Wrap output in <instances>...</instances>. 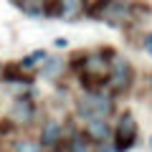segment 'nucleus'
<instances>
[{"label":"nucleus","instance_id":"0eeeda50","mask_svg":"<svg viewBox=\"0 0 152 152\" xmlns=\"http://www.w3.org/2000/svg\"><path fill=\"white\" fill-rule=\"evenodd\" d=\"M33 117H36V104L31 102V99L20 96L13 102L10 107V114H8V119L13 122V124H31Z\"/></svg>","mask_w":152,"mask_h":152},{"label":"nucleus","instance_id":"f3484780","mask_svg":"<svg viewBox=\"0 0 152 152\" xmlns=\"http://www.w3.org/2000/svg\"><path fill=\"white\" fill-rule=\"evenodd\" d=\"M150 147H152V137H150Z\"/></svg>","mask_w":152,"mask_h":152},{"label":"nucleus","instance_id":"423d86ee","mask_svg":"<svg viewBox=\"0 0 152 152\" xmlns=\"http://www.w3.org/2000/svg\"><path fill=\"white\" fill-rule=\"evenodd\" d=\"M61 20H79L86 15V3L84 0H53V10Z\"/></svg>","mask_w":152,"mask_h":152},{"label":"nucleus","instance_id":"20e7f679","mask_svg":"<svg viewBox=\"0 0 152 152\" xmlns=\"http://www.w3.org/2000/svg\"><path fill=\"white\" fill-rule=\"evenodd\" d=\"M107 84L112 89V94H124L134 84V69H132V64L122 53H112V61H109V81Z\"/></svg>","mask_w":152,"mask_h":152},{"label":"nucleus","instance_id":"f8f14e48","mask_svg":"<svg viewBox=\"0 0 152 152\" xmlns=\"http://www.w3.org/2000/svg\"><path fill=\"white\" fill-rule=\"evenodd\" d=\"M10 152H43V150H41V145L33 142L31 137H18V140H13Z\"/></svg>","mask_w":152,"mask_h":152},{"label":"nucleus","instance_id":"4468645a","mask_svg":"<svg viewBox=\"0 0 152 152\" xmlns=\"http://www.w3.org/2000/svg\"><path fill=\"white\" fill-rule=\"evenodd\" d=\"M38 61H46V51H36V53H28L26 58L20 61V66H23V69H31V66H36Z\"/></svg>","mask_w":152,"mask_h":152},{"label":"nucleus","instance_id":"a211bd4d","mask_svg":"<svg viewBox=\"0 0 152 152\" xmlns=\"http://www.w3.org/2000/svg\"><path fill=\"white\" fill-rule=\"evenodd\" d=\"M150 81H152V79H150Z\"/></svg>","mask_w":152,"mask_h":152},{"label":"nucleus","instance_id":"1a4fd4ad","mask_svg":"<svg viewBox=\"0 0 152 152\" xmlns=\"http://www.w3.org/2000/svg\"><path fill=\"white\" fill-rule=\"evenodd\" d=\"M41 147H56V145H61V122H56V119H48L43 124V129H41V142H38Z\"/></svg>","mask_w":152,"mask_h":152},{"label":"nucleus","instance_id":"39448f33","mask_svg":"<svg viewBox=\"0 0 152 152\" xmlns=\"http://www.w3.org/2000/svg\"><path fill=\"white\" fill-rule=\"evenodd\" d=\"M112 150L114 152H129L132 145L137 142V119L132 112H122V117L117 119L112 129Z\"/></svg>","mask_w":152,"mask_h":152},{"label":"nucleus","instance_id":"f03ea898","mask_svg":"<svg viewBox=\"0 0 152 152\" xmlns=\"http://www.w3.org/2000/svg\"><path fill=\"white\" fill-rule=\"evenodd\" d=\"M86 15L112 28H122L132 23V5L124 0H94L86 8Z\"/></svg>","mask_w":152,"mask_h":152},{"label":"nucleus","instance_id":"f257e3e1","mask_svg":"<svg viewBox=\"0 0 152 152\" xmlns=\"http://www.w3.org/2000/svg\"><path fill=\"white\" fill-rule=\"evenodd\" d=\"M114 51H91L84 53L76 64L79 79L89 91H102V86L109 81V61Z\"/></svg>","mask_w":152,"mask_h":152},{"label":"nucleus","instance_id":"9d476101","mask_svg":"<svg viewBox=\"0 0 152 152\" xmlns=\"http://www.w3.org/2000/svg\"><path fill=\"white\" fill-rule=\"evenodd\" d=\"M64 58L61 56H53V58H46L43 61V66H41V76L43 79H48V81H58L61 76L66 74V69H64Z\"/></svg>","mask_w":152,"mask_h":152},{"label":"nucleus","instance_id":"dca6fc26","mask_svg":"<svg viewBox=\"0 0 152 152\" xmlns=\"http://www.w3.org/2000/svg\"><path fill=\"white\" fill-rule=\"evenodd\" d=\"M10 3H13V5H18L20 10H23V5H26V0H10Z\"/></svg>","mask_w":152,"mask_h":152},{"label":"nucleus","instance_id":"2eb2a0df","mask_svg":"<svg viewBox=\"0 0 152 152\" xmlns=\"http://www.w3.org/2000/svg\"><path fill=\"white\" fill-rule=\"evenodd\" d=\"M48 152H66V147H61V145H56V147H51Z\"/></svg>","mask_w":152,"mask_h":152},{"label":"nucleus","instance_id":"6e6552de","mask_svg":"<svg viewBox=\"0 0 152 152\" xmlns=\"http://www.w3.org/2000/svg\"><path fill=\"white\" fill-rule=\"evenodd\" d=\"M91 145H107L112 140V127L107 124V119H94V122H86V129L81 132Z\"/></svg>","mask_w":152,"mask_h":152},{"label":"nucleus","instance_id":"9b49d317","mask_svg":"<svg viewBox=\"0 0 152 152\" xmlns=\"http://www.w3.org/2000/svg\"><path fill=\"white\" fill-rule=\"evenodd\" d=\"M23 66H5L3 69V81L5 84H15V86H28L33 81L31 76H23Z\"/></svg>","mask_w":152,"mask_h":152},{"label":"nucleus","instance_id":"7ed1b4c3","mask_svg":"<svg viewBox=\"0 0 152 152\" xmlns=\"http://www.w3.org/2000/svg\"><path fill=\"white\" fill-rule=\"evenodd\" d=\"M114 109V99L112 94L104 91H84L76 96V117L84 122H94V119H107Z\"/></svg>","mask_w":152,"mask_h":152},{"label":"nucleus","instance_id":"ddd939ff","mask_svg":"<svg viewBox=\"0 0 152 152\" xmlns=\"http://www.w3.org/2000/svg\"><path fill=\"white\" fill-rule=\"evenodd\" d=\"M91 150H94V145L81 134V132L74 134V137H71V142L66 145V152H91Z\"/></svg>","mask_w":152,"mask_h":152}]
</instances>
